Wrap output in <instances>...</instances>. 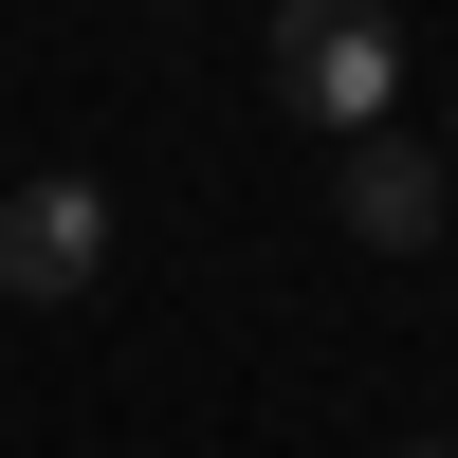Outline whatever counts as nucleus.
<instances>
[{"instance_id":"obj_1","label":"nucleus","mask_w":458,"mask_h":458,"mask_svg":"<svg viewBox=\"0 0 458 458\" xmlns=\"http://www.w3.org/2000/svg\"><path fill=\"white\" fill-rule=\"evenodd\" d=\"M276 110H312V129H386V110H403L386 0H276Z\"/></svg>"},{"instance_id":"obj_2","label":"nucleus","mask_w":458,"mask_h":458,"mask_svg":"<svg viewBox=\"0 0 458 458\" xmlns=\"http://www.w3.org/2000/svg\"><path fill=\"white\" fill-rule=\"evenodd\" d=\"M92 276H110V183L37 165L19 202H0V293H19V312H55V293H92Z\"/></svg>"},{"instance_id":"obj_3","label":"nucleus","mask_w":458,"mask_h":458,"mask_svg":"<svg viewBox=\"0 0 458 458\" xmlns=\"http://www.w3.org/2000/svg\"><path fill=\"white\" fill-rule=\"evenodd\" d=\"M349 239H386V257H422L440 239V147H403V129H349Z\"/></svg>"},{"instance_id":"obj_4","label":"nucleus","mask_w":458,"mask_h":458,"mask_svg":"<svg viewBox=\"0 0 458 458\" xmlns=\"http://www.w3.org/2000/svg\"><path fill=\"white\" fill-rule=\"evenodd\" d=\"M403 458H458V440H403Z\"/></svg>"}]
</instances>
